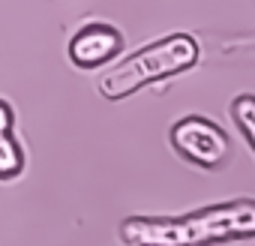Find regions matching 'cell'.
I'll list each match as a JSON object with an SVG mask.
<instances>
[{
  "mask_svg": "<svg viewBox=\"0 0 255 246\" xmlns=\"http://www.w3.org/2000/svg\"><path fill=\"white\" fill-rule=\"evenodd\" d=\"M120 237L129 246H213L225 240L255 237V201L240 198L177 219L132 216L120 225Z\"/></svg>",
  "mask_w": 255,
  "mask_h": 246,
  "instance_id": "1",
  "label": "cell"
},
{
  "mask_svg": "<svg viewBox=\"0 0 255 246\" xmlns=\"http://www.w3.org/2000/svg\"><path fill=\"white\" fill-rule=\"evenodd\" d=\"M198 57H201L198 42L189 33H174V36H165V39L135 51L132 57L120 60L117 66H111L99 78V90L108 99H123L150 81L171 78L177 72L192 69L198 63Z\"/></svg>",
  "mask_w": 255,
  "mask_h": 246,
  "instance_id": "2",
  "label": "cell"
},
{
  "mask_svg": "<svg viewBox=\"0 0 255 246\" xmlns=\"http://www.w3.org/2000/svg\"><path fill=\"white\" fill-rule=\"evenodd\" d=\"M171 144L183 159H189V162H195L201 168H219L231 153L228 135L207 117H183V120H177L171 126Z\"/></svg>",
  "mask_w": 255,
  "mask_h": 246,
  "instance_id": "3",
  "label": "cell"
},
{
  "mask_svg": "<svg viewBox=\"0 0 255 246\" xmlns=\"http://www.w3.org/2000/svg\"><path fill=\"white\" fill-rule=\"evenodd\" d=\"M120 48H123V39H120V33L114 27H108V24H90V27H84V30H78L72 36L69 57H72L75 66L93 69V66L117 57Z\"/></svg>",
  "mask_w": 255,
  "mask_h": 246,
  "instance_id": "4",
  "label": "cell"
},
{
  "mask_svg": "<svg viewBox=\"0 0 255 246\" xmlns=\"http://www.w3.org/2000/svg\"><path fill=\"white\" fill-rule=\"evenodd\" d=\"M231 117H234V123L240 126V132L246 135V141L255 150V96H249V93L237 96L234 105H231Z\"/></svg>",
  "mask_w": 255,
  "mask_h": 246,
  "instance_id": "5",
  "label": "cell"
},
{
  "mask_svg": "<svg viewBox=\"0 0 255 246\" xmlns=\"http://www.w3.org/2000/svg\"><path fill=\"white\" fill-rule=\"evenodd\" d=\"M21 171V147L12 135H0V177H15Z\"/></svg>",
  "mask_w": 255,
  "mask_h": 246,
  "instance_id": "6",
  "label": "cell"
},
{
  "mask_svg": "<svg viewBox=\"0 0 255 246\" xmlns=\"http://www.w3.org/2000/svg\"><path fill=\"white\" fill-rule=\"evenodd\" d=\"M9 129H12V111L6 102H0V135H9Z\"/></svg>",
  "mask_w": 255,
  "mask_h": 246,
  "instance_id": "7",
  "label": "cell"
}]
</instances>
